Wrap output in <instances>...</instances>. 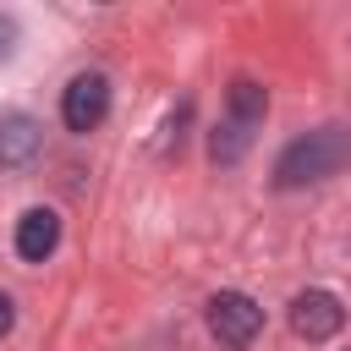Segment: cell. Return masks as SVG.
Here are the masks:
<instances>
[{
    "label": "cell",
    "mask_w": 351,
    "mask_h": 351,
    "mask_svg": "<svg viewBox=\"0 0 351 351\" xmlns=\"http://www.w3.org/2000/svg\"><path fill=\"white\" fill-rule=\"evenodd\" d=\"M55 241H60L55 208H27V214L16 219V252H22L27 263H44V258L55 252Z\"/></svg>",
    "instance_id": "obj_7"
},
{
    "label": "cell",
    "mask_w": 351,
    "mask_h": 351,
    "mask_svg": "<svg viewBox=\"0 0 351 351\" xmlns=\"http://www.w3.org/2000/svg\"><path fill=\"white\" fill-rule=\"evenodd\" d=\"M351 165V132L346 126H318L296 143H285V154L274 159V186H313V181H329Z\"/></svg>",
    "instance_id": "obj_1"
},
{
    "label": "cell",
    "mask_w": 351,
    "mask_h": 351,
    "mask_svg": "<svg viewBox=\"0 0 351 351\" xmlns=\"http://www.w3.org/2000/svg\"><path fill=\"white\" fill-rule=\"evenodd\" d=\"M60 115L71 132H93L104 115H110V77L104 71H82L66 82V99H60Z\"/></svg>",
    "instance_id": "obj_4"
},
{
    "label": "cell",
    "mask_w": 351,
    "mask_h": 351,
    "mask_svg": "<svg viewBox=\"0 0 351 351\" xmlns=\"http://www.w3.org/2000/svg\"><path fill=\"white\" fill-rule=\"evenodd\" d=\"M340 324H346V307H340L329 291H302V296L291 302V329H296L302 340H329Z\"/></svg>",
    "instance_id": "obj_5"
},
{
    "label": "cell",
    "mask_w": 351,
    "mask_h": 351,
    "mask_svg": "<svg viewBox=\"0 0 351 351\" xmlns=\"http://www.w3.org/2000/svg\"><path fill=\"white\" fill-rule=\"evenodd\" d=\"M38 143H44V132H38L33 115H22V110L0 115V165H5V170H22V165L38 154Z\"/></svg>",
    "instance_id": "obj_6"
},
{
    "label": "cell",
    "mask_w": 351,
    "mask_h": 351,
    "mask_svg": "<svg viewBox=\"0 0 351 351\" xmlns=\"http://www.w3.org/2000/svg\"><path fill=\"white\" fill-rule=\"evenodd\" d=\"M258 329H263V307H258L252 296H241V291H219V296L208 302V335H214L219 346L241 351V346L258 340Z\"/></svg>",
    "instance_id": "obj_3"
},
{
    "label": "cell",
    "mask_w": 351,
    "mask_h": 351,
    "mask_svg": "<svg viewBox=\"0 0 351 351\" xmlns=\"http://www.w3.org/2000/svg\"><path fill=\"white\" fill-rule=\"evenodd\" d=\"M263 110H269V99H263V88L258 82H230V93H225V115H219V126H214V137H208V154H214V165H236L247 148H252V137H258V126H263Z\"/></svg>",
    "instance_id": "obj_2"
},
{
    "label": "cell",
    "mask_w": 351,
    "mask_h": 351,
    "mask_svg": "<svg viewBox=\"0 0 351 351\" xmlns=\"http://www.w3.org/2000/svg\"><path fill=\"white\" fill-rule=\"evenodd\" d=\"M11 44H16V27H11V16H0V60L11 55Z\"/></svg>",
    "instance_id": "obj_8"
},
{
    "label": "cell",
    "mask_w": 351,
    "mask_h": 351,
    "mask_svg": "<svg viewBox=\"0 0 351 351\" xmlns=\"http://www.w3.org/2000/svg\"><path fill=\"white\" fill-rule=\"evenodd\" d=\"M11 318H16V313H11V296H5V291H0V335H5V329H11Z\"/></svg>",
    "instance_id": "obj_9"
}]
</instances>
